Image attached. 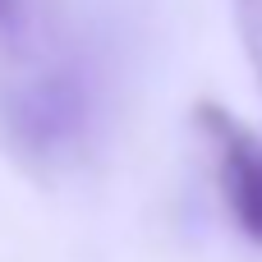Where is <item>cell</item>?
<instances>
[{
    "label": "cell",
    "mask_w": 262,
    "mask_h": 262,
    "mask_svg": "<svg viewBox=\"0 0 262 262\" xmlns=\"http://www.w3.org/2000/svg\"><path fill=\"white\" fill-rule=\"evenodd\" d=\"M14 120H18V134H23L32 147L55 152V147H64L69 134L78 129V97H74L64 83H41V88H32V92L23 97V106H18Z\"/></svg>",
    "instance_id": "7a4b0ae2"
},
{
    "label": "cell",
    "mask_w": 262,
    "mask_h": 262,
    "mask_svg": "<svg viewBox=\"0 0 262 262\" xmlns=\"http://www.w3.org/2000/svg\"><path fill=\"white\" fill-rule=\"evenodd\" d=\"M14 14V0H0V18H9Z\"/></svg>",
    "instance_id": "3957f363"
},
{
    "label": "cell",
    "mask_w": 262,
    "mask_h": 262,
    "mask_svg": "<svg viewBox=\"0 0 262 262\" xmlns=\"http://www.w3.org/2000/svg\"><path fill=\"white\" fill-rule=\"evenodd\" d=\"M198 124L216 143L221 193L230 203L235 226L253 244H262V138L249 124H239L230 111H221V106H203L198 111Z\"/></svg>",
    "instance_id": "6da1fadb"
}]
</instances>
